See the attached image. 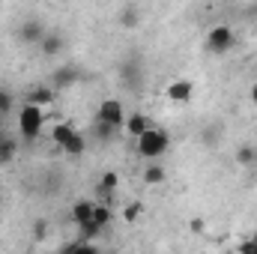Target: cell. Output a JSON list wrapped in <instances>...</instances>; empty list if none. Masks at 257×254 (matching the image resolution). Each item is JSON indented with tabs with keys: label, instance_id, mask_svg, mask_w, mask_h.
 <instances>
[{
	"label": "cell",
	"instance_id": "obj_22",
	"mask_svg": "<svg viewBox=\"0 0 257 254\" xmlns=\"http://www.w3.org/2000/svg\"><path fill=\"white\" fill-rule=\"evenodd\" d=\"M15 108V96L9 90H0V114H9Z\"/></svg>",
	"mask_w": 257,
	"mask_h": 254
},
{
	"label": "cell",
	"instance_id": "obj_6",
	"mask_svg": "<svg viewBox=\"0 0 257 254\" xmlns=\"http://www.w3.org/2000/svg\"><path fill=\"white\" fill-rule=\"evenodd\" d=\"M45 33H48V30H45V24H42L39 18H27V21L18 27V39H21L24 45H39Z\"/></svg>",
	"mask_w": 257,
	"mask_h": 254
},
{
	"label": "cell",
	"instance_id": "obj_30",
	"mask_svg": "<svg viewBox=\"0 0 257 254\" xmlns=\"http://www.w3.org/2000/svg\"><path fill=\"white\" fill-rule=\"evenodd\" d=\"M0 197H3V180H0Z\"/></svg>",
	"mask_w": 257,
	"mask_h": 254
},
{
	"label": "cell",
	"instance_id": "obj_31",
	"mask_svg": "<svg viewBox=\"0 0 257 254\" xmlns=\"http://www.w3.org/2000/svg\"><path fill=\"white\" fill-rule=\"evenodd\" d=\"M254 245H257V230H254Z\"/></svg>",
	"mask_w": 257,
	"mask_h": 254
},
{
	"label": "cell",
	"instance_id": "obj_20",
	"mask_svg": "<svg viewBox=\"0 0 257 254\" xmlns=\"http://www.w3.org/2000/svg\"><path fill=\"white\" fill-rule=\"evenodd\" d=\"M117 183H120V177H117L114 171L102 174V180H99V194H111V191L117 189Z\"/></svg>",
	"mask_w": 257,
	"mask_h": 254
},
{
	"label": "cell",
	"instance_id": "obj_23",
	"mask_svg": "<svg viewBox=\"0 0 257 254\" xmlns=\"http://www.w3.org/2000/svg\"><path fill=\"white\" fill-rule=\"evenodd\" d=\"M114 132H117V129L111 126V123H102V120L96 123V135H99L102 141H111V138H114Z\"/></svg>",
	"mask_w": 257,
	"mask_h": 254
},
{
	"label": "cell",
	"instance_id": "obj_4",
	"mask_svg": "<svg viewBox=\"0 0 257 254\" xmlns=\"http://www.w3.org/2000/svg\"><path fill=\"white\" fill-rule=\"evenodd\" d=\"M99 120L111 123L114 129H123L126 126V108H123V102L120 99H105L99 105Z\"/></svg>",
	"mask_w": 257,
	"mask_h": 254
},
{
	"label": "cell",
	"instance_id": "obj_2",
	"mask_svg": "<svg viewBox=\"0 0 257 254\" xmlns=\"http://www.w3.org/2000/svg\"><path fill=\"white\" fill-rule=\"evenodd\" d=\"M42 117H45V111L39 108V105H24L21 111H18V132L27 138V141H33L39 132H42Z\"/></svg>",
	"mask_w": 257,
	"mask_h": 254
},
{
	"label": "cell",
	"instance_id": "obj_11",
	"mask_svg": "<svg viewBox=\"0 0 257 254\" xmlns=\"http://www.w3.org/2000/svg\"><path fill=\"white\" fill-rule=\"evenodd\" d=\"M93 209H96V200H75L72 203V221L75 224H84L93 218Z\"/></svg>",
	"mask_w": 257,
	"mask_h": 254
},
{
	"label": "cell",
	"instance_id": "obj_17",
	"mask_svg": "<svg viewBox=\"0 0 257 254\" xmlns=\"http://www.w3.org/2000/svg\"><path fill=\"white\" fill-rule=\"evenodd\" d=\"M72 135H75V126H69V123H57V126L51 129V141L57 144V150L63 147V144L69 141V138H72Z\"/></svg>",
	"mask_w": 257,
	"mask_h": 254
},
{
	"label": "cell",
	"instance_id": "obj_27",
	"mask_svg": "<svg viewBox=\"0 0 257 254\" xmlns=\"http://www.w3.org/2000/svg\"><path fill=\"white\" fill-rule=\"evenodd\" d=\"M239 251H242V254H257V245H254V239H248V242H242V245H239Z\"/></svg>",
	"mask_w": 257,
	"mask_h": 254
},
{
	"label": "cell",
	"instance_id": "obj_29",
	"mask_svg": "<svg viewBox=\"0 0 257 254\" xmlns=\"http://www.w3.org/2000/svg\"><path fill=\"white\" fill-rule=\"evenodd\" d=\"M251 102H254V105H257V84H254V87H251Z\"/></svg>",
	"mask_w": 257,
	"mask_h": 254
},
{
	"label": "cell",
	"instance_id": "obj_10",
	"mask_svg": "<svg viewBox=\"0 0 257 254\" xmlns=\"http://www.w3.org/2000/svg\"><path fill=\"white\" fill-rule=\"evenodd\" d=\"M27 102L30 105H39V108H48L51 102H54V87H33L30 93H27Z\"/></svg>",
	"mask_w": 257,
	"mask_h": 254
},
{
	"label": "cell",
	"instance_id": "obj_3",
	"mask_svg": "<svg viewBox=\"0 0 257 254\" xmlns=\"http://www.w3.org/2000/svg\"><path fill=\"white\" fill-rule=\"evenodd\" d=\"M233 42H236V36H233V30L227 24H218V27H212L206 33V51L209 54H227L233 48Z\"/></svg>",
	"mask_w": 257,
	"mask_h": 254
},
{
	"label": "cell",
	"instance_id": "obj_1",
	"mask_svg": "<svg viewBox=\"0 0 257 254\" xmlns=\"http://www.w3.org/2000/svg\"><path fill=\"white\" fill-rule=\"evenodd\" d=\"M168 147H171V138H168V132H162V129H147L144 135H138V156H144V159H162L165 153H168Z\"/></svg>",
	"mask_w": 257,
	"mask_h": 254
},
{
	"label": "cell",
	"instance_id": "obj_8",
	"mask_svg": "<svg viewBox=\"0 0 257 254\" xmlns=\"http://www.w3.org/2000/svg\"><path fill=\"white\" fill-rule=\"evenodd\" d=\"M120 78H123V84H128V90H141V66L135 60H126L120 66Z\"/></svg>",
	"mask_w": 257,
	"mask_h": 254
},
{
	"label": "cell",
	"instance_id": "obj_14",
	"mask_svg": "<svg viewBox=\"0 0 257 254\" xmlns=\"http://www.w3.org/2000/svg\"><path fill=\"white\" fill-rule=\"evenodd\" d=\"M236 165L239 168H251V165H257V147H251V144H242L239 150H236Z\"/></svg>",
	"mask_w": 257,
	"mask_h": 254
},
{
	"label": "cell",
	"instance_id": "obj_5",
	"mask_svg": "<svg viewBox=\"0 0 257 254\" xmlns=\"http://www.w3.org/2000/svg\"><path fill=\"white\" fill-rule=\"evenodd\" d=\"M81 81V69L72 63H63L54 69V75H51V84H54V90H69V87H75Z\"/></svg>",
	"mask_w": 257,
	"mask_h": 254
},
{
	"label": "cell",
	"instance_id": "obj_12",
	"mask_svg": "<svg viewBox=\"0 0 257 254\" xmlns=\"http://www.w3.org/2000/svg\"><path fill=\"white\" fill-rule=\"evenodd\" d=\"M147 129H153V120H150V117H144V114H128L126 117V132L132 135V138L144 135Z\"/></svg>",
	"mask_w": 257,
	"mask_h": 254
},
{
	"label": "cell",
	"instance_id": "obj_19",
	"mask_svg": "<svg viewBox=\"0 0 257 254\" xmlns=\"http://www.w3.org/2000/svg\"><path fill=\"white\" fill-rule=\"evenodd\" d=\"M141 24V15H138V9L135 6H126L123 12H120V27H126V30H135Z\"/></svg>",
	"mask_w": 257,
	"mask_h": 254
},
{
	"label": "cell",
	"instance_id": "obj_28",
	"mask_svg": "<svg viewBox=\"0 0 257 254\" xmlns=\"http://www.w3.org/2000/svg\"><path fill=\"white\" fill-rule=\"evenodd\" d=\"M189 227H192L194 233H200V230H203V221H200V218H194V221L189 224Z\"/></svg>",
	"mask_w": 257,
	"mask_h": 254
},
{
	"label": "cell",
	"instance_id": "obj_16",
	"mask_svg": "<svg viewBox=\"0 0 257 254\" xmlns=\"http://www.w3.org/2000/svg\"><path fill=\"white\" fill-rule=\"evenodd\" d=\"M102 230H105V227H102V224H99L96 218H90V221L78 224V236H81V239H90V242H93V239H96V236H99Z\"/></svg>",
	"mask_w": 257,
	"mask_h": 254
},
{
	"label": "cell",
	"instance_id": "obj_9",
	"mask_svg": "<svg viewBox=\"0 0 257 254\" xmlns=\"http://www.w3.org/2000/svg\"><path fill=\"white\" fill-rule=\"evenodd\" d=\"M39 51H42L45 57H57V54L63 51V36H60V33H45L42 42H39Z\"/></svg>",
	"mask_w": 257,
	"mask_h": 254
},
{
	"label": "cell",
	"instance_id": "obj_26",
	"mask_svg": "<svg viewBox=\"0 0 257 254\" xmlns=\"http://www.w3.org/2000/svg\"><path fill=\"white\" fill-rule=\"evenodd\" d=\"M138 215H141V203H128L126 209H123V218H126V221H135Z\"/></svg>",
	"mask_w": 257,
	"mask_h": 254
},
{
	"label": "cell",
	"instance_id": "obj_24",
	"mask_svg": "<svg viewBox=\"0 0 257 254\" xmlns=\"http://www.w3.org/2000/svg\"><path fill=\"white\" fill-rule=\"evenodd\" d=\"M221 123H215V126H209V129H203V144H215V141H218V135H215V132H221Z\"/></svg>",
	"mask_w": 257,
	"mask_h": 254
},
{
	"label": "cell",
	"instance_id": "obj_15",
	"mask_svg": "<svg viewBox=\"0 0 257 254\" xmlns=\"http://www.w3.org/2000/svg\"><path fill=\"white\" fill-rule=\"evenodd\" d=\"M15 153H18V141L9 138V135H3L0 138V165H9L15 159Z\"/></svg>",
	"mask_w": 257,
	"mask_h": 254
},
{
	"label": "cell",
	"instance_id": "obj_7",
	"mask_svg": "<svg viewBox=\"0 0 257 254\" xmlns=\"http://www.w3.org/2000/svg\"><path fill=\"white\" fill-rule=\"evenodd\" d=\"M192 93H194V87H192V81H186V78H177V81H171V84L165 87V96H168L174 105H186V102L192 99Z\"/></svg>",
	"mask_w": 257,
	"mask_h": 254
},
{
	"label": "cell",
	"instance_id": "obj_18",
	"mask_svg": "<svg viewBox=\"0 0 257 254\" xmlns=\"http://www.w3.org/2000/svg\"><path fill=\"white\" fill-rule=\"evenodd\" d=\"M165 168L162 165H147V171H144V183H150V186H159V183H165Z\"/></svg>",
	"mask_w": 257,
	"mask_h": 254
},
{
	"label": "cell",
	"instance_id": "obj_13",
	"mask_svg": "<svg viewBox=\"0 0 257 254\" xmlns=\"http://www.w3.org/2000/svg\"><path fill=\"white\" fill-rule=\"evenodd\" d=\"M84 150H87V141H84V135H81V132H75L63 147H60V153H63V156H72V159H75V156H81Z\"/></svg>",
	"mask_w": 257,
	"mask_h": 254
},
{
	"label": "cell",
	"instance_id": "obj_25",
	"mask_svg": "<svg viewBox=\"0 0 257 254\" xmlns=\"http://www.w3.org/2000/svg\"><path fill=\"white\" fill-rule=\"evenodd\" d=\"M33 233H36V239H45L48 236V221L45 218H36L33 221Z\"/></svg>",
	"mask_w": 257,
	"mask_h": 254
},
{
	"label": "cell",
	"instance_id": "obj_21",
	"mask_svg": "<svg viewBox=\"0 0 257 254\" xmlns=\"http://www.w3.org/2000/svg\"><path fill=\"white\" fill-rule=\"evenodd\" d=\"M93 218H96L102 227H108V224H111V206H108V203H96V209H93Z\"/></svg>",
	"mask_w": 257,
	"mask_h": 254
}]
</instances>
